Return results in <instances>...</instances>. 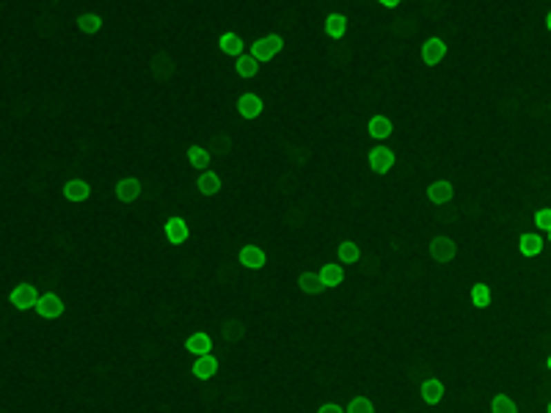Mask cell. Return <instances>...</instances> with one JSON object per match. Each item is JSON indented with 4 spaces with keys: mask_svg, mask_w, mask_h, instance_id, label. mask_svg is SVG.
<instances>
[{
    "mask_svg": "<svg viewBox=\"0 0 551 413\" xmlns=\"http://www.w3.org/2000/svg\"><path fill=\"white\" fill-rule=\"evenodd\" d=\"M322 28L331 39H342L347 33V17L342 11H328L325 19H322Z\"/></svg>",
    "mask_w": 551,
    "mask_h": 413,
    "instance_id": "cell-15",
    "label": "cell"
},
{
    "mask_svg": "<svg viewBox=\"0 0 551 413\" xmlns=\"http://www.w3.org/2000/svg\"><path fill=\"white\" fill-rule=\"evenodd\" d=\"M378 3H380V6H389V8H392V6H400L403 0H378Z\"/></svg>",
    "mask_w": 551,
    "mask_h": 413,
    "instance_id": "cell-17",
    "label": "cell"
},
{
    "mask_svg": "<svg viewBox=\"0 0 551 413\" xmlns=\"http://www.w3.org/2000/svg\"><path fill=\"white\" fill-rule=\"evenodd\" d=\"M392 133H394V122L386 119V116H372L369 124H367V135L372 138V144H383V141H389Z\"/></svg>",
    "mask_w": 551,
    "mask_h": 413,
    "instance_id": "cell-8",
    "label": "cell"
},
{
    "mask_svg": "<svg viewBox=\"0 0 551 413\" xmlns=\"http://www.w3.org/2000/svg\"><path fill=\"white\" fill-rule=\"evenodd\" d=\"M276 180L202 196L146 188L135 220L77 218L52 273L72 353L215 339L218 375L130 361L80 372L55 413H549L551 108L427 171L455 199L375 174L364 149L221 169Z\"/></svg>",
    "mask_w": 551,
    "mask_h": 413,
    "instance_id": "cell-1",
    "label": "cell"
},
{
    "mask_svg": "<svg viewBox=\"0 0 551 413\" xmlns=\"http://www.w3.org/2000/svg\"><path fill=\"white\" fill-rule=\"evenodd\" d=\"M213 347H215V339H213L210 334H204V331L191 334V336L185 339V350H188L191 356H207V353H213Z\"/></svg>",
    "mask_w": 551,
    "mask_h": 413,
    "instance_id": "cell-13",
    "label": "cell"
},
{
    "mask_svg": "<svg viewBox=\"0 0 551 413\" xmlns=\"http://www.w3.org/2000/svg\"><path fill=\"white\" fill-rule=\"evenodd\" d=\"M91 193H94V188H91V182H86V180H69V182L61 188V196L69 199V202H75V204L88 202Z\"/></svg>",
    "mask_w": 551,
    "mask_h": 413,
    "instance_id": "cell-9",
    "label": "cell"
},
{
    "mask_svg": "<svg viewBox=\"0 0 551 413\" xmlns=\"http://www.w3.org/2000/svg\"><path fill=\"white\" fill-rule=\"evenodd\" d=\"M3 300H8L14 309H22V311H28V309H36V303H39V298H41V292H39V287H33V284H17L11 292H6V295H0Z\"/></svg>",
    "mask_w": 551,
    "mask_h": 413,
    "instance_id": "cell-3",
    "label": "cell"
},
{
    "mask_svg": "<svg viewBox=\"0 0 551 413\" xmlns=\"http://www.w3.org/2000/svg\"><path fill=\"white\" fill-rule=\"evenodd\" d=\"M185 160H188V166L196 171V174H202V171H207L210 169V163H213V157H210V152L204 149V146H199V144H193V146H188V152H185Z\"/></svg>",
    "mask_w": 551,
    "mask_h": 413,
    "instance_id": "cell-14",
    "label": "cell"
},
{
    "mask_svg": "<svg viewBox=\"0 0 551 413\" xmlns=\"http://www.w3.org/2000/svg\"><path fill=\"white\" fill-rule=\"evenodd\" d=\"M444 58H447V41H444V39L433 36V39H427V41L422 44V61H425L427 66H438Z\"/></svg>",
    "mask_w": 551,
    "mask_h": 413,
    "instance_id": "cell-7",
    "label": "cell"
},
{
    "mask_svg": "<svg viewBox=\"0 0 551 413\" xmlns=\"http://www.w3.org/2000/svg\"><path fill=\"white\" fill-rule=\"evenodd\" d=\"M549 413H551V403H549Z\"/></svg>",
    "mask_w": 551,
    "mask_h": 413,
    "instance_id": "cell-20",
    "label": "cell"
},
{
    "mask_svg": "<svg viewBox=\"0 0 551 413\" xmlns=\"http://www.w3.org/2000/svg\"><path fill=\"white\" fill-rule=\"evenodd\" d=\"M218 47H221V52L229 55V58H240L243 52H249V44H246V39H243L240 33H224V36L218 39Z\"/></svg>",
    "mask_w": 551,
    "mask_h": 413,
    "instance_id": "cell-12",
    "label": "cell"
},
{
    "mask_svg": "<svg viewBox=\"0 0 551 413\" xmlns=\"http://www.w3.org/2000/svg\"><path fill=\"white\" fill-rule=\"evenodd\" d=\"M281 50H284V36H281V33H265L262 39H254V41L249 44V52H251L260 64H271Z\"/></svg>",
    "mask_w": 551,
    "mask_h": 413,
    "instance_id": "cell-2",
    "label": "cell"
},
{
    "mask_svg": "<svg viewBox=\"0 0 551 413\" xmlns=\"http://www.w3.org/2000/svg\"><path fill=\"white\" fill-rule=\"evenodd\" d=\"M549 369H551V356H549Z\"/></svg>",
    "mask_w": 551,
    "mask_h": 413,
    "instance_id": "cell-19",
    "label": "cell"
},
{
    "mask_svg": "<svg viewBox=\"0 0 551 413\" xmlns=\"http://www.w3.org/2000/svg\"><path fill=\"white\" fill-rule=\"evenodd\" d=\"M193 180H196V188H199L202 196H215V193H221V188H224L221 177H218L213 169H207V171H202V174L193 171Z\"/></svg>",
    "mask_w": 551,
    "mask_h": 413,
    "instance_id": "cell-10",
    "label": "cell"
},
{
    "mask_svg": "<svg viewBox=\"0 0 551 413\" xmlns=\"http://www.w3.org/2000/svg\"><path fill=\"white\" fill-rule=\"evenodd\" d=\"M232 66H235V72H238L240 77H246V80H249V77H254V75H260V69H262V64H260V61H257L251 52H243L240 58H235V61H232Z\"/></svg>",
    "mask_w": 551,
    "mask_h": 413,
    "instance_id": "cell-16",
    "label": "cell"
},
{
    "mask_svg": "<svg viewBox=\"0 0 551 413\" xmlns=\"http://www.w3.org/2000/svg\"><path fill=\"white\" fill-rule=\"evenodd\" d=\"M33 311L39 317H44V320H58V317L66 314V300L61 295H55V292H41V298H39Z\"/></svg>",
    "mask_w": 551,
    "mask_h": 413,
    "instance_id": "cell-5",
    "label": "cell"
},
{
    "mask_svg": "<svg viewBox=\"0 0 551 413\" xmlns=\"http://www.w3.org/2000/svg\"><path fill=\"white\" fill-rule=\"evenodd\" d=\"M113 193H116V199H119L122 204H135V202L141 199V193H144V182H141L138 177H124V180L116 182Z\"/></svg>",
    "mask_w": 551,
    "mask_h": 413,
    "instance_id": "cell-6",
    "label": "cell"
},
{
    "mask_svg": "<svg viewBox=\"0 0 551 413\" xmlns=\"http://www.w3.org/2000/svg\"><path fill=\"white\" fill-rule=\"evenodd\" d=\"M367 163H369V169L375 171V174H389L392 169H394V163H397V155L386 146V144H375L369 152H367Z\"/></svg>",
    "mask_w": 551,
    "mask_h": 413,
    "instance_id": "cell-4",
    "label": "cell"
},
{
    "mask_svg": "<svg viewBox=\"0 0 551 413\" xmlns=\"http://www.w3.org/2000/svg\"><path fill=\"white\" fill-rule=\"evenodd\" d=\"M546 28H549V30H551V11H549V14H546Z\"/></svg>",
    "mask_w": 551,
    "mask_h": 413,
    "instance_id": "cell-18",
    "label": "cell"
},
{
    "mask_svg": "<svg viewBox=\"0 0 551 413\" xmlns=\"http://www.w3.org/2000/svg\"><path fill=\"white\" fill-rule=\"evenodd\" d=\"M427 199L430 204H450L455 199V185L450 180H436L433 185H427Z\"/></svg>",
    "mask_w": 551,
    "mask_h": 413,
    "instance_id": "cell-11",
    "label": "cell"
}]
</instances>
